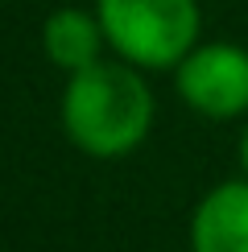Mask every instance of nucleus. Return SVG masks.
<instances>
[{
    "instance_id": "obj_1",
    "label": "nucleus",
    "mask_w": 248,
    "mask_h": 252,
    "mask_svg": "<svg viewBox=\"0 0 248 252\" xmlns=\"http://www.w3.org/2000/svg\"><path fill=\"white\" fill-rule=\"evenodd\" d=\"M62 128L87 157L112 161L141 149L153 128V91L132 62H95L62 91Z\"/></svg>"
},
{
    "instance_id": "obj_2",
    "label": "nucleus",
    "mask_w": 248,
    "mask_h": 252,
    "mask_svg": "<svg viewBox=\"0 0 248 252\" xmlns=\"http://www.w3.org/2000/svg\"><path fill=\"white\" fill-rule=\"evenodd\" d=\"M103 37L124 62L141 70H170L199 41L194 0H99Z\"/></svg>"
},
{
    "instance_id": "obj_3",
    "label": "nucleus",
    "mask_w": 248,
    "mask_h": 252,
    "mask_svg": "<svg viewBox=\"0 0 248 252\" xmlns=\"http://www.w3.org/2000/svg\"><path fill=\"white\" fill-rule=\"evenodd\" d=\"M174 75V87L207 120H232L248 112V50L232 41H211V46H194Z\"/></svg>"
},
{
    "instance_id": "obj_4",
    "label": "nucleus",
    "mask_w": 248,
    "mask_h": 252,
    "mask_svg": "<svg viewBox=\"0 0 248 252\" xmlns=\"http://www.w3.org/2000/svg\"><path fill=\"white\" fill-rule=\"evenodd\" d=\"M190 252H248V178L219 182L190 215Z\"/></svg>"
},
{
    "instance_id": "obj_5",
    "label": "nucleus",
    "mask_w": 248,
    "mask_h": 252,
    "mask_svg": "<svg viewBox=\"0 0 248 252\" xmlns=\"http://www.w3.org/2000/svg\"><path fill=\"white\" fill-rule=\"evenodd\" d=\"M103 25L99 17L83 13V8H58V13L46 17L41 25V46H46V58L54 62L66 75H79V70L95 66L99 50H103Z\"/></svg>"
},
{
    "instance_id": "obj_6",
    "label": "nucleus",
    "mask_w": 248,
    "mask_h": 252,
    "mask_svg": "<svg viewBox=\"0 0 248 252\" xmlns=\"http://www.w3.org/2000/svg\"><path fill=\"white\" fill-rule=\"evenodd\" d=\"M240 165H244V174H248V128L240 132Z\"/></svg>"
}]
</instances>
